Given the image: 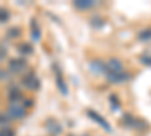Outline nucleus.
I'll return each instance as SVG.
<instances>
[{
    "label": "nucleus",
    "mask_w": 151,
    "mask_h": 136,
    "mask_svg": "<svg viewBox=\"0 0 151 136\" xmlns=\"http://www.w3.org/2000/svg\"><path fill=\"white\" fill-rule=\"evenodd\" d=\"M9 17H11L9 11L5 8H0V23H6L9 20Z\"/></svg>",
    "instance_id": "nucleus-16"
},
{
    "label": "nucleus",
    "mask_w": 151,
    "mask_h": 136,
    "mask_svg": "<svg viewBox=\"0 0 151 136\" xmlns=\"http://www.w3.org/2000/svg\"><path fill=\"white\" fill-rule=\"evenodd\" d=\"M68 136H74V135H68Z\"/></svg>",
    "instance_id": "nucleus-24"
},
{
    "label": "nucleus",
    "mask_w": 151,
    "mask_h": 136,
    "mask_svg": "<svg viewBox=\"0 0 151 136\" xmlns=\"http://www.w3.org/2000/svg\"><path fill=\"white\" fill-rule=\"evenodd\" d=\"M0 136H15L14 130H11V129H0Z\"/></svg>",
    "instance_id": "nucleus-20"
},
{
    "label": "nucleus",
    "mask_w": 151,
    "mask_h": 136,
    "mask_svg": "<svg viewBox=\"0 0 151 136\" xmlns=\"http://www.w3.org/2000/svg\"><path fill=\"white\" fill-rule=\"evenodd\" d=\"M47 129H48V132L52 133V135H58V133L62 130V127L58 124V122H56V121H52V119L47 121Z\"/></svg>",
    "instance_id": "nucleus-13"
},
{
    "label": "nucleus",
    "mask_w": 151,
    "mask_h": 136,
    "mask_svg": "<svg viewBox=\"0 0 151 136\" xmlns=\"http://www.w3.org/2000/svg\"><path fill=\"white\" fill-rule=\"evenodd\" d=\"M20 33H21V30L18 27H11L6 32V36H8V38H17V36H20Z\"/></svg>",
    "instance_id": "nucleus-17"
},
{
    "label": "nucleus",
    "mask_w": 151,
    "mask_h": 136,
    "mask_svg": "<svg viewBox=\"0 0 151 136\" xmlns=\"http://www.w3.org/2000/svg\"><path fill=\"white\" fill-rule=\"evenodd\" d=\"M88 117H89L91 119H94V121L97 122V124H100V126H101L106 132H112V127L109 126V122H107L101 115H100V114H97L95 110H91V109H89V110H88Z\"/></svg>",
    "instance_id": "nucleus-5"
},
{
    "label": "nucleus",
    "mask_w": 151,
    "mask_h": 136,
    "mask_svg": "<svg viewBox=\"0 0 151 136\" xmlns=\"http://www.w3.org/2000/svg\"><path fill=\"white\" fill-rule=\"evenodd\" d=\"M109 101H110V104H112V109H113V110H116V109L119 107V101H118L116 95H110V97H109Z\"/></svg>",
    "instance_id": "nucleus-19"
},
{
    "label": "nucleus",
    "mask_w": 151,
    "mask_h": 136,
    "mask_svg": "<svg viewBox=\"0 0 151 136\" xmlns=\"http://www.w3.org/2000/svg\"><path fill=\"white\" fill-rule=\"evenodd\" d=\"M73 5H74V8H77L80 11H88L92 6H95L97 2H94V0H74Z\"/></svg>",
    "instance_id": "nucleus-8"
},
{
    "label": "nucleus",
    "mask_w": 151,
    "mask_h": 136,
    "mask_svg": "<svg viewBox=\"0 0 151 136\" xmlns=\"http://www.w3.org/2000/svg\"><path fill=\"white\" fill-rule=\"evenodd\" d=\"M91 65V70L97 74H101V73H106V64H103L101 60H92L89 64Z\"/></svg>",
    "instance_id": "nucleus-11"
},
{
    "label": "nucleus",
    "mask_w": 151,
    "mask_h": 136,
    "mask_svg": "<svg viewBox=\"0 0 151 136\" xmlns=\"http://www.w3.org/2000/svg\"><path fill=\"white\" fill-rule=\"evenodd\" d=\"M23 101V94L21 91L14 86V88L9 89V103H21Z\"/></svg>",
    "instance_id": "nucleus-10"
},
{
    "label": "nucleus",
    "mask_w": 151,
    "mask_h": 136,
    "mask_svg": "<svg viewBox=\"0 0 151 136\" xmlns=\"http://www.w3.org/2000/svg\"><path fill=\"white\" fill-rule=\"evenodd\" d=\"M85 136H88V135H85Z\"/></svg>",
    "instance_id": "nucleus-25"
},
{
    "label": "nucleus",
    "mask_w": 151,
    "mask_h": 136,
    "mask_svg": "<svg viewBox=\"0 0 151 136\" xmlns=\"http://www.w3.org/2000/svg\"><path fill=\"white\" fill-rule=\"evenodd\" d=\"M21 83L26 86L29 91H36V89H40V79L35 76V73H29V74H26V76L23 77Z\"/></svg>",
    "instance_id": "nucleus-2"
},
{
    "label": "nucleus",
    "mask_w": 151,
    "mask_h": 136,
    "mask_svg": "<svg viewBox=\"0 0 151 136\" xmlns=\"http://www.w3.org/2000/svg\"><path fill=\"white\" fill-rule=\"evenodd\" d=\"M6 56H8V50H6L5 47H0V60L6 59Z\"/></svg>",
    "instance_id": "nucleus-21"
},
{
    "label": "nucleus",
    "mask_w": 151,
    "mask_h": 136,
    "mask_svg": "<svg viewBox=\"0 0 151 136\" xmlns=\"http://www.w3.org/2000/svg\"><path fill=\"white\" fill-rule=\"evenodd\" d=\"M8 67H9V71L11 73L18 74V73H23L24 70H26L27 64H26V60H24V59H11Z\"/></svg>",
    "instance_id": "nucleus-3"
},
{
    "label": "nucleus",
    "mask_w": 151,
    "mask_h": 136,
    "mask_svg": "<svg viewBox=\"0 0 151 136\" xmlns=\"http://www.w3.org/2000/svg\"><path fill=\"white\" fill-rule=\"evenodd\" d=\"M9 121H11V118H9V115L6 112H0V127L8 126Z\"/></svg>",
    "instance_id": "nucleus-18"
},
{
    "label": "nucleus",
    "mask_w": 151,
    "mask_h": 136,
    "mask_svg": "<svg viewBox=\"0 0 151 136\" xmlns=\"http://www.w3.org/2000/svg\"><path fill=\"white\" fill-rule=\"evenodd\" d=\"M106 71H112V73H122V62L116 58H112L107 60L106 64Z\"/></svg>",
    "instance_id": "nucleus-7"
},
{
    "label": "nucleus",
    "mask_w": 151,
    "mask_h": 136,
    "mask_svg": "<svg viewBox=\"0 0 151 136\" xmlns=\"http://www.w3.org/2000/svg\"><path fill=\"white\" fill-rule=\"evenodd\" d=\"M30 36L33 41H40L41 40V29H40V24L35 18L30 20Z\"/></svg>",
    "instance_id": "nucleus-9"
},
{
    "label": "nucleus",
    "mask_w": 151,
    "mask_h": 136,
    "mask_svg": "<svg viewBox=\"0 0 151 136\" xmlns=\"http://www.w3.org/2000/svg\"><path fill=\"white\" fill-rule=\"evenodd\" d=\"M137 36H139V40H141V41H150V40H151V27L142 30Z\"/></svg>",
    "instance_id": "nucleus-15"
},
{
    "label": "nucleus",
    "mask_w": 151,
    "mask_h": 136,
    "mask_svg": "<svg viewBox=\"0 0 151 136\" xmlns=\"http://www.w3.org/2000/svg\"><path fill=\"white\" fill-rule=\"evenodd\" d=\"M18 52L21 53V55H24V56H27V55H32V52H33V48H32V45L29 44V42H21V44H18Z\"/></svg>",
    "instance_id": "nucleus-12"
},
{
    "label": "nucleus",
    "mask_w": 151,
    "mask_h": 136,
    "mask_svg": "<svg viewBox=\"0 0 151 136\" xmlns=\"http://www.w3.org/2000/svg\"><path fill=\"white\" fill-rule=\"evenodd\" d=\"M6 114L9 115L11 119H20L23 117H26V107L21 103H9Z\"/></svg>",
    "instance_id": "nucleus-1"
},
{
    "label": "nucleus",
    "mask_w": 151,
    "mask_h": 136,
    "mask_svg": "<svg viewBox=\"0 0 151 136\" xmlns=\"http://www.w3.org/2000/svg\"><path fill=\"white\" fill-rule=\"evenodd\" d=\"M6 77H8V73L3 68H0V80H5Z\"/></svg>",
    "instance_id": "nucleus-22"
},
{
    "label": "nucleus",
    "mask_w": 151,
    "mask_h": 136,
    "mask_svg": "<svg viewBox=\"0 0 151 136\" xmlns=\"http://www.w3.org/2000/svg\"><path fill=\"white\" fill-rule=\"evenodd\" d=\"M142 60H144V64L151 65V56H144V58H142Z\"/></svg>",
    "instance_id": "nucleus-23"
},
{
    "label": "nucleus",
    "mask_w": 151,
    "mask_h": 136,
    "mask_svg": "<svg viewBox=\"0 0 151 136\" xmlns=\"http://www.w3.org/2000/svg\"><path fill=\"white\" fill-rule=\"evenodd\" d=\"M106 79L112 83H121V82H125V80H129L130 76H129V73H112V71H106Z\"/></svg>",
    "instance_id": "nucleus-4"
},
{
    "label": "nucleus",
    "mask_w": 151,
    "mask_h": 136,
    "mask_svg": "<svg viewBox=\"0 0 151 136\" xmlns=\"http://www.w3.org/2000/svg\"><path fill=\"white\" fill-rule=\"evenodd\" d=\"M91 24H92V27H103L104 24H106V21L100 17V15H94V17L91 18Z\"/></svg>",
    "instance_id": "nucleus-14"
},
{
    "label": "nucleus",
    "mask_w": 151,
    "mask_h": 136,
    "mask_svg": "<svg viewBox=\"0 0 151 136\" xmlns=\"http://www.w3.org/2000/svg\"><path fill=\"white\" fill-rule=\"evenodd\" d=\"M53 70H55V73H56V85H58L59 91H60L62 94H64V95H67V94H68L67 83L64 82V79H62V73L58 70V65H56V64H53Z\"/></svg>",
    "instance_id": "nucleus-6"
}]
</instances>
